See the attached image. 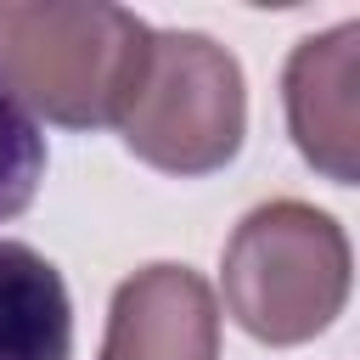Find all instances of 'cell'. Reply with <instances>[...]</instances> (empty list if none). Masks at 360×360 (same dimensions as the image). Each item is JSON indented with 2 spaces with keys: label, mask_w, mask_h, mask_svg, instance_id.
Segmentation results:
<instances>
[{
  "label": "cell",
  "mask_w": 360,
  "mask_h": 360,
  "mask_svg": "<svg viewBox=\"0 0 360 360\" xmlns=\"http://www.w3.org/2000/svg\"><path fill=\"white\" fill-rule=\"evenodd\" d=\"M152 56V28L124 6L0 0V96L34 124L118 129Z\"/></svg>",
  "instance_id": "obj_1"
},
{
  "label": "cell",
  "mask_w": 360,
  "mask_h": 360,
  "mask_svg": "<svg viewBox=\"0 0 360 360\" xmlns=\"http://www.w3.org/2000/svg\"><path fill=\"white\" fill-rule=\"evenodd\" d=\"M292 146L332 186L360 180V22H338L292 45L281 68Z\"/></svg>",
  "instance_id": "obj_4"
},
{
  "label": "cell",
  "mask_w": 360,
  "mask_h": 360,
  "mask_svg": "<svg viewBox=\"0 0 360 360\" xmlns=\"http://www.w3.org/2000/svg\"><path fill=\"white\" fill-rule=\"evenodd\" d=\"M45 180V135L28 112L0 96V225L17 219Z\"/></svg>",
  "instance_id": "obj_7"
},
{
  "label": "cell",
  "mask_w": 360,
  "mask_h": 360,
  "mask_svg": "<svg viewBox=\"0 0 360 360\" xmlns=\"http://www.w3.org/2000/svg\"><path fill=\"white\" fill-rule=\"evenodd\" d=\"M101 360H219V304L191 264H141L118 281Z\"/></svg>",
  "instance_id": "obj_5"
},
{
  "label": "cell",
  "mask_w": 360,
  "mask_h": 360,
  "mask_svg": "<svg viewBox=\"0 0 360 360\" xmlns=\"http://www.w3.org/2000/svg\"><path fill=\"white\" fill-rule=\"evenodd\" d=\"M124 146L163 174L197 180L219 174L248 135V84L242 62L191 28H152V56L135 101L118 118Z\"/></svg>",
  "instance_id": "obj_3"
},
{
  "label": "cell",
  "mask_w": 360,
  "mask_h": 360,
  "mask_svg": "<svg viewBox=\"0 0 360 360\" xmlns=\"http://www.w3.org/2000/svg\"><path fill=\"white\" fill-rule=\"evenodd\" d=\"M0 360H73V304L62 270L0 236Z\"/></svg>",
  "instance_id": "obj_6"
},
{
  "label": "cell",
  "mask_w": 360,
  "mask_h": 360,
  "mask_svg": "<svg viewBox=\"0 0 360 360\" xmlns=\"http://www.w3.org/2000/svg\"><path fill=\"white\" fill-rule=\"evenodd\" d=\"M349 281H354V253L343 225L298 197L248 208L219 259L225 315L270 349L321 338L343 315Z\"/></svg>",
  "instance_id": "obj_2"
}]
</instances>
